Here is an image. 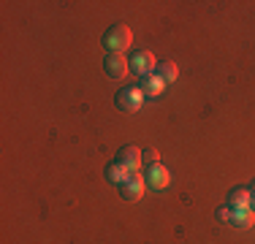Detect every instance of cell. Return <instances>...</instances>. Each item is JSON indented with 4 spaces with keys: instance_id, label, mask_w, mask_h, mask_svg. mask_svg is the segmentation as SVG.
Here are the masks:
<instances>
[{
    "instance_id": "5",
    "label": "cell",
    "mask_w": 255,
    "mask_h": 244,
    "mask_svg": "<svg viewBox=\"0 0 255 244\" xmlns=\"http://www.w3.org/2000/svg\"><path fill=\"white\" fill-rule=\"evenodd\" d=\"M144 187H147V182H144V174H130L128 179L120 185V195H123L125 201H138L144 195Z\"/></svg>"
},
{
    "instance_id": "10",
    "label": "cell",
    "mask_w": 255,
    "mask_h": 244,
    "mask_svg": "<svg viewBox=\"0 0 255 244\" xmlns=\"http://www.w3.org/2000/svg\"><path fill=\"white\" fill-rule=\"evenodd\" d=\"M103 176H106V179L112 182V185H123V182L128 179V176H130V171L123 168L120 163H114V160H112L106 168H103Z\"/></svg>"
},
{
    "instance_id": "1",
    "label": "cell",
    "mask_w": 255,
    "mask_h": 244,
    "mask_svg": "<svg viewBox=\"0 0 255 244\" xmlns=\"http://www.w3.org/2000/svg\"><path fill=\"white\" fill-rule=\"evenodd\" d=\"M130 41H133L130 27H128L125 22H117L103 33L101 44H103V49H106V54H125V49L130 46Z\"/></svg>"
},
{
    "instance_id": "11",
    "label": "cell",
    "mask_w": 255,
    "mask_h": 244,
    "mask_svg": "<svg viewBox=\"0 0 255 244\" xmlns=\"http://www.w3.org/2000/svg\"><path fill=\"white\" fill-rule=\"evenodd\" d=\"M138 87H141V93H144V95L157 98V95L163 93V87H166V84H163L160 79L155 76V73H149V76H141V84H138Z\"/></svg>"
},
{
    "instance_id": "2",
    "label": "cell",
    "mask_w": 255,
    "mask_h": 244,
    "mask_svg": "<svg viewBox=\"0 0 255 244\" xmlns=\"http://www.w3.org/2000/svg\"><path fill=\"white\" fill-rule=\"evenodd\" d=\"M155 54L149 52V49H136V52L128 54V68L133 73H138V76H149V73H155Z\"/></svg>"
},
{
    "instance_id": "9",
    "label": "cell",
    "mask_w": 255,
    "mask_h": 244,
    "mask_svg": "<svg viewBox=\"0 0 255 244\" xmlns=\"http://www.w3.org/2000/svg\"><path fill=\"white\" fill-rule=\"evenodd\" d=\"M155 76L160 79L163 84H166V82H174V79L179 76V68H177V63H174V60H160V63L155 65Z\"/></svg>"
},
{
    "instance_id": "3",
    "label": "cell",
    "mask_w": 255,
    "mask_h": 244,
    "mask_svg": "<svg viewBox=\"0 0 255 244\" xmlns=\"http://www.w3.org/2000/svg\"><path fill=\"white\" fill-rule=\"evenodd\" d=\"M141 101H144L141 87H123L114 95V106H117L120 112H136V109L141 106Z\"/></svg>"
},
{
    "instance_id": "13",
    "label": "cell",
    "mask_w": 255,
    "mask_h": 244,
    "mask_svg": "<svg viewBox=\"0 0 255 244\" xmlns=\"http://www.w3.org/2000/svg\"><path fill=\"white\" fill-rule=\"evenodd\" d=\"M141 163H144V166H155V163H160V160H157V149L147 146V149L141 152Z\"/></svg>"
},
{
    "instance_id": "14",
    "label": "cell",
    "mask_w": 255,
    "mask_h": 244,
    "mask_svg": "<svg viewBox=\"0 0 255 244\" xmlns=\"http://www.w3.org/2000/svg\"><path fill=\"white\" fill-rule=\"evenodd\" d=\"M215 217L220 220V223H228V225H231V217H234V209H231V206L226 204V206H220V209L215 212Z\"/></svg>"
},
{
    "instance_id": "7",
    "label": "cell",
    "mask_w": 255,
    "mask_h": 244,
    "mask_svg": "<svg viewBox=\"0 0 255 244\" xmlns=\"http://www.w3.org/2000/svg\"><path fill=\"white\" fill-rule=\"evenodd\" d=\"M103 71H106L109 79H123L128 71V57L125 54H106L103 57Z\"/></svg>"
},
{
    "instance_id": "4",
    "label": "cell",
    "mask_w": 255,
    "mask_h": 244,
    "mask_svg": "<svg viewBox=\"0 0 255 244\" xmlns=\"http://www.w3.org/2000/svg\"><path fill=\"white\" fill-rule=\"evenodd\" d=\"M114 163H120V166L128 168L130 174H136V171L144 166V163H141V149H138V146H133V144L120 146L117 155H114Z\"/></svg>"
},
{
    "instance_id": "8",
    "label": "cell",
    "mask_w": 255,
    "mask_h": 244,
    "mask_svg": "<svg viewBox=\"0 0 255 244\" xmlns=\"http://www.w3.org/2000/svg\"><path fill=\"white\" fill-rule=\"evenodd\" d=\"M226 201L231 209H247L250 206V187H234Z\"/></svg>"
},
{
    "instance_id": "6",
    "label": "cell",
    "mask_w": 255,
    "mask_h": 244,
    "mask_svg": "<svg viewBox=\"0 0 255 244\" xmlns=\"http://www.w3.org/2000/svg\"><path fill=\"white\" fill-rule=\"evenodd\" d=\"M144 182H147V187H152V190H163V187H168V182H171V174H168L166 166L155 163V166H147V171H144Z\"/></svg>"
},
{
    "instance_id": "15",
    "label": "cell",
    "mask_w": 255,
    "mask_h": 244,
    "mask_svg": "<svg viewBox=\"0 0 255 244\" xmlns=\"http://www.w3.org/2000/svg\"><path fill=\"white\" fill-rule=\"evenodd\" d=\"M250 209L255 212V182L250 185Z\"/></svg>"
},
{
    "instance_id": "12",
    "label": "cell",
    "mask_w": 255,
    "mask_h": 244,
    "mask_svg": "<svg viewBox=\"0 0 255 244\" xmlns=\"http://www.w3.org/2000/svg\"><path fill=\"white\" fill-rule=\"evenodd\" d=\"M255 220V212L247 206V209H234V217H231V225H236V228H250Z\"/></svg>"
}]
</instances>
